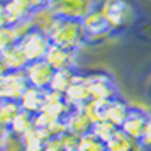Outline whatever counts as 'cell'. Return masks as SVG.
Masks as SVG:
<instances>
[{
  "label": "cell",
  "mask_w": 151,
  "mask_h": 151,
  "mask_svg": "<svg viewBox=\"0 0 151 151\" xmlns=\"http://www.w3.org/2000/svg\"><path fill=\"white\" fill-rule=\"evenodd\" d=\"M99 9L110 22L116 34L127 31L137 21V5L134 0H100Z\"/></svg>",
  "instance_id": "cell-1"
},
{
  "label": "cell",
  "mask_w": 151,
  "mask_h": 151,
  "mask_svg": "<svg viewBox=\"0 0 151 151\" xmlns=\"http://www.w3.org/2000/svg\"><path fill=\"white\" fill-rule=\"evenodd\" d=\"M49 39L51 44L70 51H80L87 44V36L83 31L82 21H75V19L58 17L55 27L49 32Z\"/></svg>",
  "instance_id": "cell-2"
},
{
  "label": "cell",
  "mask_w": 151,
  "mask_h": 151,
  "mask_svg": "<svg viewBox=\"0 0 151 151\" xmlns=\"http://www.w3.org/2000/svg\"><path fill=\"white\" fill-rule=\"evenodd\" d=\"M87 75V83L90 88V95L92 100H104V102H110L117 99L119 95V87L114 76L107 73V71H88Z\"/></svg>",
  "instance_id": "cell-3"
},
{
  "label": "cell",
  "mask_w": 151,
  "mask_h": 151,
  "mask_svg": "<svg viewBox=\"0 0 151 151\" xmlns=\"http://www.w3.org/2000/svg\"><path fill=\"white\" fill-rule=\"evenodd\" d=\"M100 0H49L48 7L61 19L83 21L87 15L99 7Z\"/></svg>",
  "instance_id": "cell-4"
},
{
  "label": "cell",
  "mask_w": 151,
  "mask_h": 151,
  "mask_svg": "<svg viewBox=\"0 0 151 151\" xmlns=\"http://www.w3.org/2000/svg\"><path fill=\"white\" fill-rule=\"evenodd\" d=\"M82 24L87 36V44H100V42H105L109 37L116 36L114 27L110 26V22L105 19V15L100 12L99 7L92 10L82 21Z\"/></svg>",
  "instance_id": "cell-5"
},
{
  "label": "cell",
  "mask_w": 151,
  "mask_h": 151,
  "mask_svg": "<svg viewBox=\"0 0 151 151\" xmlns=\"http://www.w3.org/2000/svg\"><path fill=\"white\" fill-rule=\"evenodd\" d=\"M31 83L26 71H5L0 73V99L19 102L22 95L27 92Z\"/></svg>",
  "instance_id": "cell-6"
},
{
  "label": "cell",
  "mask_w": 151,
  "mask_h": 151,
  "mask_svg": "<svg viewBox=\"0 0 151 151\" xmlns=\"http://www.w3.org/2000/svg\"><path fill=\"white\" fill-rule=\"evenodd\" d=\"M19 46L24 51L29 63L41 61V60H46V55L51 48V39L48 34H44L37 29H32L21 39Z\"/></svg>",
  "instance_id": "cell-7"
},
{
  "label": "cell",
  "mask_w": 151,
  "mask_h": 151,
  "mask_svg": "<svg viewBox=\"0 0 151 151\" xmlns=\"http://www.w3.org/2000/svg\"><path fill=\"white\" fill-rule=\"evenodd\" d=\"M34 9L26 0H5L0 2V27L19 26L31 19Z\"/></svg>",
  "instance_id": "cell-8"
},
{
  "label": "cell",
  "mask_w": 151,
  "mask_h": 151,
  "mask_svg": "<svg viewBox=\"0 0 151 151\" xmlns=\"http://www.w3.org/2000/svg\"><path fill=\"white\" fill-rule=\"evenodd\" d=\"M150 119H151V112L148 109H144V107H136V105H132L129 110V116L126 119V122L122 124V127L121 129L131 136L132 139H141L144 134V131L148 127V124H150Z\"/></svg>",
  "instance_id": "cell-9"
},
{
  "label": "cell",
  "mask_w": 151,
  "mask_h": 151,
  "mask_svg": "<svg viewBox=\"0 0 151 151\" xmlns=\"http://www.w3.org/2000/svg\"><path fill=\"white\" fill-rule=\"evenodd\" d=\"M65 99H66V102H68L73 109H83V107L92 100L88 83H87V75H85L83 71H80V70L76 71L75 80L70 85V88L66 90Z\"/></svg>",
  "instance_id": "cell-10"
},
{
  "label": "cell",
  "mask_w": 151,
  "mask_h": 151,
  "mask_svg": "<svg viewBox=\"0 0 151 151\" xmlns=\"http://www.w3.org/2000/svg\"><path fill=\"white\" fill-rule=\"evenodd\" d=\"M24 71L27 75V80L31 83V87H36V88H41V90L49 88L53 75H55V68L46 60L29 63Z\"/></svg>",
  "instance_id": "cell-11"
},
{
  "label": "cell",
  "mask_w": 151,
  "mask_h": 151,
  "mask_svg": "<svg viewBox=\"0 0 151 151\" xmlns=\"http://www.w3.org/2000/svg\"><path fill=\"white\" fill-rule=\"evenodd\" d=\"M46 61L55 70H78V51H70L51 44Z\"/></svg>",
  "instance_id": "cell-12"
},
{
  "label": "cell",
  "mask_w": 151,
  "mask_h": 151,
  "mask_svg": "<svg viewBox=\"0 0 151 151\" xmlns=\"http://www.w3.org/2000/svg\"><path fill=\"white\" fill-rule=\"evenodd\" d=\"M29 65L21 46H12L7 49H0V73L5 71H24Z\"/></svg>",
  "instance_id": "cell-13"
},
{
  "label": "cell",
  "mask_w": 151,
  "mask_h": 151,
  "mask_svg": "<svg viewBox=\"0 0 151 151\" xmlns=\"http://www.w3.org/2000/svg\"><path fill=\"white\" fill-rule=\"evenodd\" d=\"M66 122V129L71 134H76V136H87L93 131V121L87 116V112L83 109H73L68 114V117L65 119Z\"/></svg>",
  "instance_id": "cell-14"
},
{
  "label": "cell",
  "mask_w": 151,
  "mask_h": 151,
  "mask_svg": "<svg viewBox=\"0 0 151 151\" xmlns=\"http://www.w3.org/2000/svg\"><path fill=\"white\" fill-rule=\"evenodd\" d=\"M44 102H46V90L36 88V87H29L27 92L19 100L22 110H26L32 116H37L41 112L44 107Z\"/></svg>",
  "instance_id": "cell-15"
},
{
  "label": "cell",
  "mask_w": 151,
  "mask_h": 151,
  "mask_svg": "<svg viewBox=\"0 0 151 151\" xmlns=\"http://www.w3.org/2000/svg\"><path fill=\"white\" fill-rule=\"evenodd\" d=\"M132 105L126 102L124 99L121 97H117L114 100H110L109 102V107H107V117H105V121H109L112 122L116 127H122V124L126 122V119L129 116V110Z\"/></svg>",
  "instance_id": "cell-16"
},
{
  "label": "cell",
  "mask_w": 151,
  "mask_h": 151,
  "mask_svg": "<svg viewBox=\"0 0 151 151\" xmlns=\"http://www.w3.org/2000/svg\"><path fill=\"white\" fill-rule=\"evenodd\" d=\"M56 19L58 17L55 15V12L51 9L42 7V9H36L34 12H32L29 22H31V26L34 29H37V31H41V32L49 36L51 29L55 27V24H56Z\"/></svg>",
  "instance_id": "cell-17"
},
{
  "label": "cell",
  "mask_w": 151,
  "mask_h": 151,
  "mask_svg": "<svg viewBox=\"0 0 151 151\" xmlns=\"http://www.w3.org/2000/svg\"><path fill=\"white\" fill-rule=\"evenodd\" d=\"M49 139H51V137H49V134L46 132V129L36 127V126L29 131L27 134L22 136L24 148H26L27 151H42Z\"/></svg>",
  "instance_id": "cell-18"
},
{
  "label": "cell",
  "mask_w": 151,
  "mask_h": 151,
  "mask_svg": "<svg viewBox=\"0 0 151 151\" xmlns=\"http://www.w3.org/2000/svg\"><path fill=\"white\" fill-rule=\"evenodd\" d=\"M107 151H141V146L137 139H132L122 129H119L116 136L107 143Z\"/></svg>",
  "instance_id": "cell-19"
},
{
  "label": "cell",
  "mask_w": 151,
  "mask_h": 151,
  "mask_svg": "<svg viewBox=\"0 0 151 151\" xmlns=\"http://www.w3.org/2000/svg\"><path fill=\"white\" fill-rule=\"evenodd\" d=\"M78 70H55V75H53V80H51V85H49L48 90H53V92H58V93H66V90L70 88V85L75 80V75Z\"/></svg>",
  "instance_id": "cell-20"
},
{
  "label": "cell",
  "mask_w": 151,
  "mask_h": 151,
  "mask_svg": "<svg viewBox=\"0 0 151 151\" xmlns=\"http://www.w3.org/2000/svg\"><path fill=\"white\" fill-rule=\"evenodd\" d=\"M22 112V107L15 100H2L0 99V126L4 129H9L10 124L15 121V117Z\"/></svg>",
  "instance_id": "cell-21"
},
{
  "label": "cell",
  "mask_w": 151,
  "mask_h": 151,
  "mask_svg": "<svg viewBox=\"0 0 151 151\" xmlns=\"http://www.w3.org/2000/svg\"><path fill=\"white\" fill-rule=\"evenodd\" d=\"M34 126H36L34 116H32V114H29V112H26V110H22L21 114L15 117L14 122L10 124V127H9V129L12 131L14 134H17V136L22 137L24 134H27Z\"/></svg>",
  "instance_id": "cell-22"
},
{
  "label": "cell",
  "mask_w": 151,
  "mask_h": 151,
  "mask_svg": "<svg viewBox=\"0 0 151 151\" xmlns=\"http://www.w3.org/2000/svg\"><path fill=\"white\" fill-rule=\"evenodd\" d=\"M24 141L21 136L14 134L10 129L2 127V136H0V151H24Z\"/></svg>",
  "instance_id": "cell-23"
},
{
  "label": "cell",
  "mask_w": 151,
  "mask_h": 151,
  "mask_svg": "<svg viewBox=\"0 0 151 151\" xmlns=\"http://www.w3.org/2000/svg\"><path fill=\"white\" fill-rule=\"evenodd\" d=\"M107 107H109V102H104V100H90L83 110L87 112V116L95 122H100V121H105L107 117Z\"/></svg>",
  "instance_id": "cell-24"
},
{
  "label": "cell",
  "mask_w": 151,
  "mask_h": 151,
  "mask_svg": "<svg viewBox=\"0 0 151 151\" xmlns=\"http://www.w3.org/2000/svg\"><path fill=\"white\" fill-rule=\"evenodd\" d=\"M21 42V34L14 26L0 27V49H7L12 46H17Z\"/></svg>",
  "instance_id": "cell-25"
},
{
  "label": "cell",
  "mask_w": 151,
  "mask_h": 151,
  "mask_svg": "<svg viewBox=\"0 0 151 151\" xmlns=\"http://www.w3.org/2000/svg\"><path fill=\"white\" fill-rule=\"evenodd\" d=\"M117 131H119V127H116L112 122H109V121H100V122L93 124V131H92V134H95L99 139H102L104 143L107 144L110 139L117 134Z\"/></svg>",
  "instance_id": "cell-26"
},
{
  "label": "cell",
  "mask_w": 151,
  "mask_h": 151,
  "mask_svg": "<svg viewBox=\"0 0 151 151\" xmlns=\"http://www.w3.org/2000/svg\"><path fill=\"white\" fill-rule=\"evenodd\" d=\"M78 151H107V144L102 139H99L95 134H87V136L80 137V146Z\"/></svg>",
  "instance_id": "cell-27"
},
{
  "label": "cell",
  "mask_w": 151,
  "mask_h": 151,
  "mask_svg": "<svg viewBox=\"0 0 151 151\" xmlns=\"http://www.w3.org/2000/svg\"><path fill=\"white\" fill-rule=\"evenodd\" d=\"M65 151H78V146H80V136L76 134H71V132H66L60 137Z\"/></svg>",
  "instance_id": "cell-28"
},
{
  "label": "cell",
  "mask_w": 151,
  "mask_h": 151,
  "mask_svg": "<svg viewBox=\"0 0 151 151\" xmlns=\"http://www.w3.org/2000/svg\"><path fill=\"white\" fill-rule=\"evenodd\" d=\"M139 146H141V151H151V119L146 131H144L143 137L139 139Z\"/></svg>",
  "instance_id": "cell-29"
},
{
  "label": "cell",
  "mask_w": 151,
  "mask_h": 151,
  "mask_svg": "<svg viewBox=\"0 0 151 151\" xmlns=\"http://www.w3.org/2000/svg\"><path fill=\"white\" fill-rule=\"evenodd\" d=\"M42 151H65V148H63V144L60 139H49Z\"/></svg>",
  "instance_id": "cell-30"
},
{
  "label": "cell",
  "mask_w": 151,
  "mask_h": 151,
  "mask_svg": "<svg viewBox=\"0 0 151 151\" xmlns=\"http://www.w3.org/2000/svg\"><path fill=\"white\" fill-rule=\"evenodd\" d=\"M31 7L34 9H42V7H48V4H49V0H26Z\"/></svg>",
  "instance_id": "cell-31"
},
{
  "label": "cell",
  "mask_w": 151,
  "mask_h": 151,
  "mask_svg": "<svg viewBox=\"0 0 151 151\" xmlns=\"http://www.w3.org/2000/svg\"><path fill=\"white\" fill-rule=\"evenodd\" d=\"M150 95H151V88H150Z\"/></svg>",
  "instance_id": "cell-32"
},
{
  "label": "cell",
  "mask_w": 151,
  "mask_h": 151,
  "mask_svg": "<svg viewBox=\"0 0 151 151\" xmlns=\"http://www.w3.org/2000/svg\"><path fill=\"white\" fill-rule=\"evenodd\" d=\"M24 151H27V150H24Z\"/></svg>",
  "instance_id": "cell-33"
}]
</instances>
